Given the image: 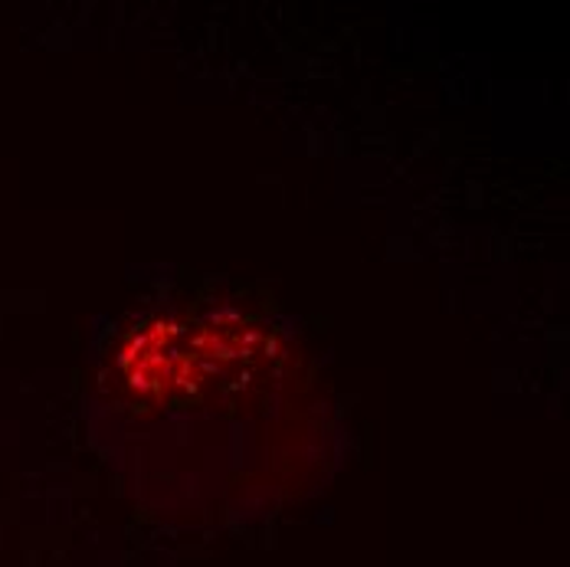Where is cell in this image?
Segmentation results:
<instances>
[{
    "mask_svg": "<svg viewBox=\"0 0 570 567\" xmlns=\"http://www.w3.org/2000/svg\"><path fill=\"white\" fill-rule=\"evenodd\" d=\"M243 351H233L229 339H217L210 325H168L151 322L118 354V378L135 398L161 394L165 403H190L204 398L210 384H229V364Z\"/></svg>",
    "mask_w": 570,
    "mask_h": 567,
    "instance_id": "1",
    "label": "cell"
}]
</instances>
